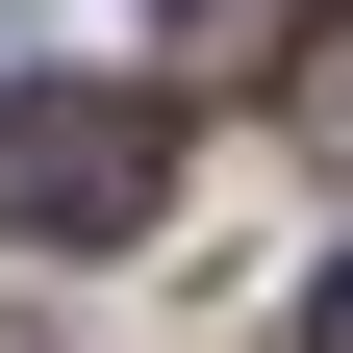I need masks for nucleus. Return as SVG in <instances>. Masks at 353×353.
I'll list each match as a JSON object with an SVG mask.
<instances>
[{
  "instance_id": "1",
  "label": "nucleus",
  "mask_w": 353,
  "mask_h": 353,
  "mask_svg": "<svg viewBox=\"0 0 353 353\" xmlns=\"http://www.w3.org/2000/svg\"><path fill=\"white\" fill-rule=\"evenodd\" d=\"M152 202H176V101H126V76L0 101V228H26V252H126Z\"/></svg>"
},
{
  "instance_id": "2",
  "label": "nucleus",
  "mask_w": 353,
  "mask_h": 353,
  "mask_svg": "<svg viewBox=\"0 0 353 353\" xmlns=\"http://www.w3.org/2000/svg\"><path fill=\"white\" fill-rule=\"evenodd\" d=\"M303 353H353V252H328V278H303Z\"/></svg>"
},
{
  "instance_id": "3",
  "label": "nucleus",
  "mask_w": 353,
  "mask_h": 353,
  "mask_svg": "<svg viewBox=\"0 0 353 353\" xmlns=\"http://www.w3.org/2000/svg\"><path fill=\"white\" fill-rule=\"evenodd\" d=\"M303 126H328V152H353V51H328V76H303Z\"/></svg>"
}]
</instances>
